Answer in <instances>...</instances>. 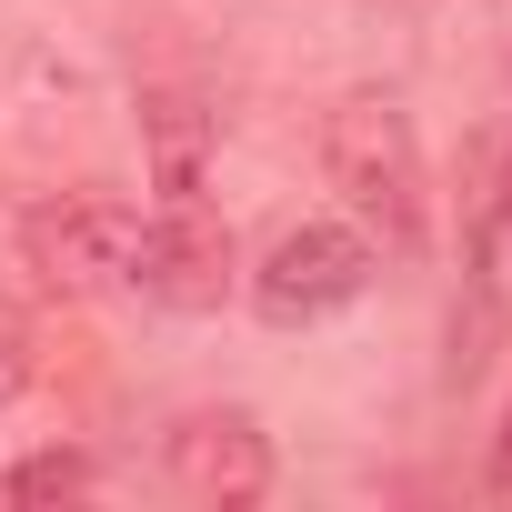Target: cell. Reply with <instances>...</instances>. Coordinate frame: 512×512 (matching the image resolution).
Here are the masks:
<instances>
[{
    "label": "cell",
    "mask_w": 512,
    "mask_h": 512,
    "mask_svg": "<svg viewBox=\"0 0 512 512\" xmlns=\"http://www.w3.org/2000/svg\"><path fill=\"white\" fill-rule=\"evenodd\" d=\"M31 382H41V362H31V342H21V332H0V402H21Z\"/></svg>",
    "instance_id": "ba28073f"
},
{
    "label": "cell",
    "mask_w": 512,
    "mask_h": 512,
    "mask_svg": "<svg viewBox=\"0 0 512 512\" xmlns=\"http://www.w3.org/2000/svg\"><path fill=\"white\" fill-rule=\"evenodd\" d=\"M141 211L111 201V191H61L21 221V251H31V272L71 302H101V292H131L141 282Z\"/></svg>",
    "instance_id": "3957f363"
},
{
    "label": "cell",
    "mask_w": 512,
    "mask_h": 512,
    "mask_svg": "<svg viewBox=\"0 0 512 512\" xmlns=\"http://www.w3.org/2000/svg\"><path fill=\"white\" fill-rule=\"evenodd\" d=\"M101 482V462L81 442H51V452H21L11 472H0V502H81Z\"/></svg>",
    "instance_id": "52a82bcc"
},
{
    "label": "cell",
    "mask_w": 512,
    "mask_h": 512,
    "mask_svg": "<svg viewBox=\"0 0 512 512\" xmlns=\"http://www.w3.org/2000/svg\"><path fill=\"white\" fill-rule=\"evenodd\" d=\"M482 492H492V502H512V412H502V432H492V462H482Z\"/></svg>",
    "instance_id": "9c48e42d"
},
{
    "label": "cell",
    "mask_w": 512,
    "mask_h": 512,
    "mask_svg": "<svg viewBox=\"0 0 512 512\" xmlns=\"http://www.w3.org/2000/svg\"><path fill=\"white\" fill-rule=\"evenodd\" d=\"M161 472H171V492H191L211 512H241V502L272 492V432L241 402H201L161 432Z\"/></svg>",
    "instance_id": "277c9868"
},
{
    "label": "cell",
    "mask_w": 512,
    "mask_h": 512,
    "mask_svg": "<svg viewBox=\"0 0 512 512\" xmlns=\"http://www.w3.org/2000/svg\"><path fill=\"white\" fill-rule=\"evenodd\" d=\"M322 181L382 262L432 251V171H422V131L392 91H342L322 111Z\"/></svg>",
    "instance_id": "6da1fadb"
},
{
    "label": "cell",
    "mask_w": 512,
    "mask_h": 512,
    "mask_svg": "<svg viewBox=\"0 0 512 512\" xmlns=\"http://www.w3.org/2000/svg\"><path fill=\"white\" fill-rule=\"evenodd\" d=\"M492 221H502V231H512V161H502V201H492Z\"/></svg>",
    "instance_id": "30bf717a"
},
{
    "label": "cell",
    "mask_w": 512,
    "mask_h": 512,
    "mask_svg": "<svg viewBox=\"0 0 512 512\" xmlns=\"http://www.w3.org/2000/svg\"><path fill=\"white\" fill-rule=\"evenodd\" d=\"M372 272H382V251L352 221H292L262 251V272H241V292H251V312H262L272 332H312V322L352 312L372 292Z\"/></svg>",
    "instance_id": "7a4b0ae2"
},
{
    "label": "cell",
    "mask_w": 512,
    "mask_h": 512,
    "mask_svg": "<svg viewBox=\"0 0 512 512\" xmlns=\"http://www.w3.org/2000/svg\"><path fill=\"white\" fill-rule=\"evenodd\" d=\"M141 131H151L161 201H201V151H211L221 111H201V101H181V91H151V101H141Z\"/></svg>",
    "instance_id": "8992f818"
},
{
    "label": "cell",
    "mask_w": 512,
    "mask_h": 512,
    "mask_svg": "<svg viewBox=\"0 0 512 512\" xmlns=\"http://www.w3.org/2000/svg\"><path fill=\"white\" fill-rule=\"evenodd\" d=\"M231 282H241L231 221H211L201 201H161L151 231H141V282H131V292L161 302V312H221Z\"/></svg>",
    "instance_id": "5b68a950"
}]
</instances>
